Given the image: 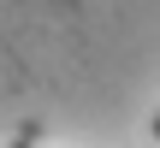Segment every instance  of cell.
I'll use <instances>...</instances> for the list:
<instances>
[{"label": "cell", "mask_w": 160, "mask_h": 148, "mask_svg": "<svg viewBox=\"0 0 160 148\" xmlns=\"http://www.w3.org/2000/svg\"><path fill=\"white\" fill-rule=\"evenodd\" d=\"M154 136H160V113H154Z\"/></svg>", "instance_id": "6da1fadb"}, {"label": "cell", "mask_w": 160, "mask_h": 148, "mask_svg": "<svg viewBox=\"0 0 160 148\" xmlns=\"http://www.w3.org/2000/svg\"><path fill=\"white\" fill-rule=\"evenodd\" d=\"M12 148H30V142H12Z\"/></svg>", "instance_id": "7a4b0ae2"}]
</instances>
